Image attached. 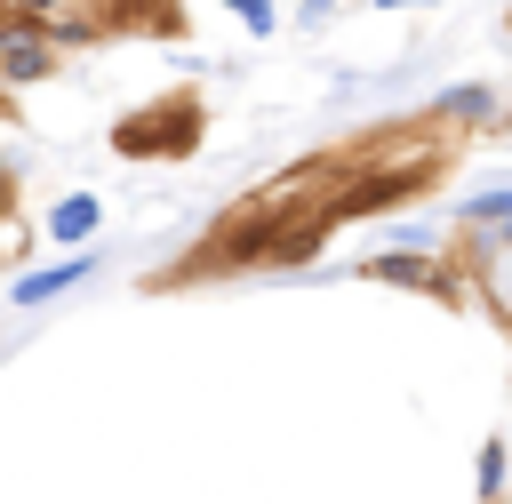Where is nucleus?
Segmentation results:
<instances>
[{
	"instance_id": "nucleus-1",
	"label": "nucleus",
	"mask_w": 512,
	"mask_h": 504,
	"mask_svg": "<svg viewBox=\"0 0 512 504\" xmlns=\"http://www.w3.org/2000/svg\"><path fill=\"white\" fill-rule=\"evenodd\" d=\"M192 144H200V104H192V96H168V104H152V112H128V120L112 128V152H120V160L192 152Z\"/></svg>"
},
{
	"instance_id": "nucleus-2",
	"label": "nucleus",
	"mask_w": 512,
	"mask_h": 504,
	"mask_svg": "<svg viewBox=\"0 0 512 504\" xmlns=\"http://www.w3.org/2000/svg\"><path fill=\"white\" fill-rule=\"evenodd\" d=\"M280 216H288V200H264V208H240L208 248H200V264L192 272H232V264H256V256H272V240H280Z\"/></svg>"
},
{
	"instance_id": "nucleus-3",
	"label": "nucleus",
	"mask_w": 512,
	"mask_h": 504,
	"mask_svg": "<svg viewBox=\"0 0 512 504\" xmlns=\"http://www.w3.org/2000/svg\"><path fill=\"white\" fill-rule=\"evenodd\" d=\"M424 184H432V160H408V168H376V176L344 184V200H336L328 216H336V224H344V216H392V208H408Z\"/></svg>"
},
{
	"instance_id": "nucleus-4",
	"label": "nucleus",
	"mask_w": 512,
	"mask_h": 504,
	"mask_svg": "<svg viewBox=\"0 0 512 504\" xmlns=\"http://www.w3.org/2000/svg\"><path fill=\"white\" fill-rule=\"evenodd\" d=\"M96 264H104V256H96V240H88V248H64V264L16 272V280H8V304H16V312H32V304H56V296H72L80 280H96Z\"/></svg>"
},
{
	"instance_id": "nucleus-5",
	"label": "nucleus",
	"mask_w": 512,
	"mask_h": 504,
	"mask_svg": "<svg viewBox=\"0 0 512 504\" xmlns=\"http://www.w3.org/2000/svg\"><path fill=\"white\" fill-rule=\"evenodd\" d=\"M368 280H392V288H416V296H440V304H456L464 288H456V272L448 264H432L424 248H384V256H368L360 264Z\"/></svg>"
},
{
	"instance_id": "nucleus-6",
	"label": "nucleus",
	"mask_w": 512,
	"mask_h": 504,
	"mask_svg": "<svg viewBox=\"0 0 512 504\" xmlns=\"http://www.w3.org/2000/svg\"><path fill=\"white\" fill-rule=\"evenodd\" d=\"M48 72H56V48H48L24 16L0 8V88H40Z\"/></svg>"
},
{
	"instance_id": "nucleus-7",
	"label": "nucleus",
	"mask_w": 512,
	"mask_h": 504,
	"mask_svg": "<svg viewBox=\"0 0 512 504\" xmlns=\"http://www.w3.org/2000/svg\"><path fill=\"white\" fill-rule=\"evenodd\" d=\"M40 224H48V240H56V248H88V240H96V224H104V200H96V192H64V200H48V216H40Z\"/></svg>"
},
{
	"instance_id": "nucleus-8",
	"label": "nucleus",
	"mask_w": 512,
	"mask_h": 504,
	"mask_svg": "<svg viewBox=\"0 0 512 504\" xmlns=\"http://www.w3.org/2000/svg\"><path fill=\"white\" fill-rule=\"evenodd\" d=\"M432 112H440V120H456V128H488V120L504 112V96H496L488 80H456V88H440V96H432Z\"/></svg>"
},
{
	"instance_id": "nucleus-9",
	"label": "nucleus",
	"mask_w": 512,
	"mask_h": 504,
	"mask_svg": "<svg viewBox=\"0 0 512 504\" xmlns=\"http://www.w3.org/2000/svg\"><path fill=\"white\" fill-rule=\"evenodd\" d=\"M456 216H464V224H512V184H488V192L456 200Z\"/></svg>"
},
{
	"instance_id": "nucleus-10",
	"label": "nucleus",
	"mask_w": 512,
	"mask_h": 504,
	"mask_svg": "<svg viewBox=\"0 0 512 504\" xmlns=\"http://www.w3.org/2000/svg\"><path fill=\"white\" fill-rule=\"evenodd\" d=\"M504 472H512V448L504 440H480V496H504Z\"/></svg>"
},
{
	"instance_id": "nucleus-11",
	"label": "nucleus",
	"mask_w": 512,
	"mask_h": 504,
	"mask_svg": "<svg viewBox=\"0 0 512 504\" xmlns=\"http://www.w3.org/2000/svg\"><path fill=\"white\" fill-rule=\"evenodd\" d=\"M224 8H232V16H240L256 40H264V32H280V0H224Z\"/></svg>"
},
{
	"instance_id": "nucleus-12",
	"label": "nucleus",
	"mask_w": 512,
	"mask_h": 504,
	"mask_svg": "<svg viewBox=\"0 0 512 504\" xmlns=\"http://www.w3.org/2000/svg\"><path fill=\"white\" fill-rule=\"evenodd\" d=\"M0 8H8V16H24V24H40V16H56L64 0H0Z\"/></svg>"
},
{
	"instance_id": "nucleus-13",
	"label": "nucleus",
	"mask_w": 512,
	"mask_h": 504,
	"mask_svg": "<svg viewBox=\"0 0 512 504\" xmlns=\"http://www.w3.org/2000/svg\"><path fill=\"white\" fill-rule=\"evenodd\" d=\"M336 16V0H296V24H328Z\"/></svg>"
},
{
	"instance_id": "nucleus-14",
	"label": "nucleus",
	"mask_w": 512,
	"mask_h": 504,
	"mask_svg": "<svg viewBox=\"0 0 512 504\" xmlns=\"http://www.w3.org/2000/svg\"><path fill=\"white\" fill-rule=\"evenodd\" d=\"M376 8H440V0H376Z\"/></svg>"
},
{
	"instance_id": "nucleus-15",
	"label": "nucleus",
	"mask_w": 512,
	"mask_h": 504,
	"mask_svg": "<svg viewBox=\"0 0 512 504\" xmlns=\"http://www.w3.org/2000/svg\"><path fill=\"white\" fill-rule=\"evenodd\" d=\"M488 232H496V248H512V224H488Z\"/></svg>"
},
{
	"instance_id": "nucleus-16",
	"label": "nucleus",
	"mask_w": 512,
	"mask_h": 504,
	"mask_svg": "<svg viewBox=\"0 0 512 504\" xmlns=\"http://www.w3.org/2000/svg\"><path fill=\"white\" fill-rule=\"evenodd\" d=\"M8 112H16V88H0V120H8Z\"/></svg>"
},
{
	"instance_id": "nucleus-17",
	"label": "nucleus",
	"mask_w": 512,
	"mask_h": 504,
	"mask_svg": "<svg viewBox=\"0 0 512 504\" xmlns=\"http://www.w3.org/2000/svg\"><path fill=\"white\" fill-rule=\"evenodd\" d=\"M0 208H8V168H0Z\"/></svg>"
}]
</instances>
